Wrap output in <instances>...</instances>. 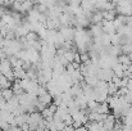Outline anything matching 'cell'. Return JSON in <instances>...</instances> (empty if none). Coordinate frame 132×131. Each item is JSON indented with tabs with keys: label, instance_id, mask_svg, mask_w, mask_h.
I'll return each instance as SVG.
<instances>
[{
	"label": "cell",
	"instance_id": "1",
	"mask_svg": "<svg viewBox=\"0 0 132 131\" xmlns=\"http://www.w3.org/2000/svg\"><path fill=\"white\" fill-rule=\"evenodd\" d=\"M100 81H105V82H112L113 77H114V72L110 68H105V70H100L97 76H96Z\"/></svg>",
	"mask_w": 132,
	"mask_h": 131
},
{
	"label": "cell",
	"instance_id": "2",
	"mask_svg": "<svg viewBox=\"0 0 132 131\" xmlns=\"http://www.w3.org/2000/svg\"><path fill=\"white\" fill-rule=\"evenodd\" d=\"M103 30L108 35L117 34V28L114 26V21H103Z\"/></svg>",
	"mask_w": 132,
	"mask_h": 131
},
{
	"label": "cell",
	"instance_id": "3",
	"mask_svg": "<svg viewBox=\"0 0 132 131\" xmlns=\"http://www.w3.org/2000/svg\"><path fill=\"white\" fill-rule=\"evenodd\" d=\"M116 122H117V120L114 118V116L113 114H108L106 120L103 122L104 124V129L106 131H113L114 127H116Z\"/></svg>",
	"mask_w": 132,
	"mask_h": 131
},
{
	"label": "cell",
	"instance_id": "4",
	"mask_svg": "<svg viewBox=\"0 0 132 131\" xmlns=\"http://www.w3.org/2000/svg\"><path fill=\"white\" fill-rule=\"evenodd\" d=\"M113 72H114V76L116 77H119V79H123V75H125V71H127L128 68L127 67H125L123 64H121V63H118L117 66H114L113 68Z\"/></svg>",
	"mask_w": 132,
	"mask_h": 131
},
{
	"label": "cell",
	"instance_id": "5",
	"mask_svg": "<svg viewBox=\"0 0 132 131\" xmlns=\"http://www.w3.org/2000/svg\"><path fill=\"white\" fill-rule=\"evenodd\" d=\"M37 100L40 102V103H43L44 105L46 107H49V105H51L53 104V100H54V98L49 94V93H46L44 95H41V96H37Z\"/></svg>",
	"mask_w": 132,
	"mask_h": 131
},
{
	"label": "cell",
	"instance_id": "6",
	"mask_svg": "<svg viewBox=\"0 0 132 131\" xmlns=\"http://www.w3.org/2000/svg\"><path fill=\"white\" fill-rule=\"evenodd\" d=\"M95 112L99 113V114H109V112H110L109 104L108 103H99V105L95 109Z\"/></svg>",
	"mask_w": 132,
	"mask_h": 131
},
{
	"label": "cell",
	"instance_id": "7",
	"mask_svg": "<svg viewBox=\"0 0 132 131\" xmlns=\"http://www.w3.org/2000/svg\"><path fill=\"white\" fill-rule=\"evenodd\" d=\"M0 96L3 99H5L6 102H9L10 99L14 98V93L12 89H4V90H0Z\"/></svg>",
	"mask_w": 132,
	"mask_h": 131
},
{
	"label": "cell",
	"instance_id": "8",
	"mask_svg": "<svg viewBox=\"0 0 132 131\" xmlns=\"http://www.w3.org/2000/svg\"><path fill=\"white\" fill-rule=\"evenodd\" d=\"M117 10L116 9H112V10H108V12H103V17H104V21H114L117 18Z\"/></svg>",
	"mask_w": 132,
	"mask_h": 131
},
{
	"label": "cell",
	"instance_id": "9",
	"mask_svg": "<svg viewBox=\"0 0 132 131\" xmlns=\"http://www.w3.org/2000/svg\"><path fill=\"white\" fill-rule=\"evenodd\" d=\"M12 86H13V82L9 81L5 76L0 75V89L1 90H4V89H12Z\"/></svg>",
	"mask_w": 132,
	"mask_h": 131
},
{
	"label": "cell",
	"instance_id": "10",
	"mask_svg": "<svg viewBox=\"0 0 132 131\" xmlns=\"http://www.w3.org/2000/svg\"><path fill=\"white\" fill-rule=\"evenodd\" d=\"M103 21H104V17H103V12L97 10V12H95V13L92 14L91 22H92L94 25H99V23H103Z\"/></svg>",
	"mask_w": 132,
	"mask_h": 131
},
{
	"label": "cell",
	"instance_id": "11",
	"mask_svg": "<svg viewBox=\"0 0 132 131\" xmlns=\"http://www.w3.org/2000/svg\"><path fill=\"white\" fill-rule=\"evenodd\" d=\"M13 72H14L15 80H24V79H27V73H26V71L23 68H15V70H13Z\"/></svg>",
	"mask_w": 132,
	"mask_h": 131
},
{
	"label": "cell",
	"instance_id": "12",
	"mask_svg": "<svg viewBox=\"0 0 132 131\" xmlns=\"http://www.w3.org/2000/svg\"><path fill=\"white\" fill-rule=\"evenodd\" d=\"M118 62H119L121 64H123L125 67H127V68H128V67L132 64L130 57H128V55H126V54H121V55L118 57Z\"/></svg>",
	"mask_w": 132,
	"mask_h": 131
},
{
	"label": "cell",
	"instance_id": "13",
	"mask_svg": "<svg viewBox=\"0 0 132 131\" xmlns=\"http://www.w3.org/2000/svg\"><path fill=\"white\" fill-rule=\"evenodd\" d=\"M63 131H75V129H73V126H65Z\"/></svg>",
	"mask_w": 132,
	"mask_h": 131
},
{
	"label": "cell",
	"instance_id": "14",
	"mask_svg": "<svg viewBox=\"0 0 132 131\" xmlns=\"http://www.w3.org/2000/svg\"><path fill=\"white\" fill-rule=\"evenodd\" d=\"M76 131H88L87 130V127L86 126H82V127H80V129H77Z\"/></svg>",
	"mask_w": 132,
	"mask_h": 131
},
{
	"label": "cell",
	"instance_id": "15",
	"mask_svg": "<svg viewBox=\"0 0 132 131\" xmlns=\"http://www.w3.org/2000/svg\"><path fill=\"white\" fill-rule=\"evenodd\" d=\"M128 57H130V59H131V62H132V53L131 54H128Z\"/></svg>",
	"mask_w": 132,
	"mask_h": 131
}]
</instances>
